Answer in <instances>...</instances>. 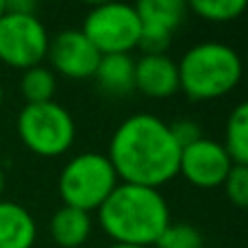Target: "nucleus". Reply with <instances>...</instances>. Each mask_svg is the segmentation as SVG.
Instances as JSON below:
<instances>
[{
  "instance_id": "8",
  "label": "nucleus",
  "mask_w": 248,
  "mask_h": 248,
  "mask_svg": "<svg viewBox=\"0 0 248 248\" xmlns=\"http://www.w3.org/2000/svg\"><path fill=\"white\" fill-rule=\"evenodd\" d=\"M231 168L233 161L229 157L227 148L216 140L201 137L198 141H194L187 148L181 150L179 174H183L185 181L196 185V187H220Z\"/></svg>"
},
{
  "instance_id": "26",
  "label": "nucleus",
  "mask_w": 248,
  "mask_h": 248,
  "mask_svg": "<svg viewBox=\"0 0 248 248\" xmlns=\"http://www.w3.org/2000/svg\"><path fill=\"white\" fill-rule=\"evenodd\" d=\"M4 16V0H0V17Z\"/></svg>"
},
{
  "instance_id": "17",
  "label": "nucleus",
  "mask_w": 248,
  "mask_h": 248,
  "mask_svg": "<svg viewBox=\"0 0 248 248\" xmlns=\"http://www.w3.org/2000/svg\"><path fill=\"white\" fill-rule=\"evenodd\" d=\"M187 9L202 20L231 22L248 9V0H187Z\"/></svg>"
},
{
  "instance_id": "19",
  "label": "nucleus",
  "mask_w": 248,
  "mask_h": 248,
  "mask_svg": "<svg viewBox=\"0 0 248 248\" xmlns=\"http://www.w3.org/2000/svg\"><path fill=\"white\" fill-rule=\"evenodd\" d=\"M229 202L240 209H248V166H235L229 170L222 183Z\"/></svg>"
},
{
  "instance_id": "5",
  "label": "nucleus",
  "mask_w": 248,
  "mask_h": 248,
  "mask_svg": "<svg viewBox=\"0 0 248 248\" xmlns=\"http://www.w3.org/2000/svg\"><path fill=\"white\" fill-rule=\"evenodd\" d=\"M20 141L37 157H59L68 153L77 137L72 113L59 103L24 105L16 122Z\"/></svg>"
},
{
  "instance_id": "16",
  "label": "nucleus",
  "mask_w": 248,
  "mask_h": 248,
  "mask_svg": "<svg viewBox=\"0 0 248 248\" xmlns=\"http://www.w3.org/2000/svg\"><path fill=\"white\" fill-rule=\"evenodd\" d=\"M20 92L24 96L26 105H39L50 103L57 92V77L50 68L35 65L22 72L20 78Z\"/></svg>"
},
{
  "instance_id": "13",
  "label": "nucleus",
  "mask_w": 248,
  "mask_h": 248,
  "mask_svg": "<svg viewBox=\"0 0 248 248\" xmlns=\"http://www.w3.org/2000/svg\"><path fill=\"white\" fill-rule=\"evenodd\" d=\"M94 77L105 94L126 96L135 90V59L131 55H103Z\"/></svg>"
},
{
  "instance_id": "2",
  "label": "nucleus",
  "mask_w": 248,
  "mask_h": 248,
  "mask_svg": "<svg viewBox=\"0 0 248 248\" xmlns=\"http://www.w3.org/2000/svg\"><path fill=\"white\" fill-rule=\"evenodd\" d=\"M100 229L113 244L153 248L170 220V207L159 189L118 183L98 209Z\"/></svg>"
},
{
  "instance_id": "22",
  "label": "nucleus",
  "mask_w": 248,
  "mask_h": 248,
  "mask_svg": "<svg viewBox=\"0 0 248 248\" xmlns=\"http://www.w3.org/2000/svg\"><path fill=\"white\" fill-rule=\"evenodd\" d=\"M39 0H4V13H20V16H35Z\"/></svg>"
},
{
  "instance_id": "6",
  "label": "nucleus",
  "mask_w": 248,
  "mask_h": 248,
  "mask_svg": "<svg viewBox=\"0 0 248 248\" xmlns=\"http://www.w3.org/2000/svg\"><path fill=\"white\" fill-rule=\"evenodd\" d=\"M81 31L100 55H131L140 42L141 20L133 4L116 0L92 7Z\"/></svg>"
},
{
  "instance_id": "12",
  "label": "nucleus",
  "mask_w": 248,
  "mask_h": 248,
  "mask_svg": "<svg viewBox=\"0 0 248 248\" xmlns=\"http://www.w3.org/2000/svg\"><path fill=\"white\" fill-rule=\"evenodd\" d=\"M50 237L61 248H78L90 240L92 233V216L87 211L74 209V207H59L52 214L48 224Z\"/></svg>"
},
{
  "instance_id": "7",
  "label": "nucleus",
  "mask_w": 248,
  "mask_h": 248,
  "mask_svg": "<svg viewBox=\"0 0 248 248\" xmlns=\"http://www.w3.org/2000/svg\"><path fill=\"white\" fill-rule=\"evenodd\" d=\"M48 31L37 16L4 13L0 17V61L16 70L42 65L48 55Z\"/></svg>"
},
{
  "instance_id": "9",
  "label": "nucleus",
  "mask_w": 248,
  "mask_h": 248,
  "mask_svg": "<svg viewBox=\"0 0 248 248\" xmlns=\"http://www.w3.org/2000/svg\"><path fill=\"white\" fill-rule=\"evenodd\" d=\"M48 61L52 70L65 78H90L96 74L100 52L78 29H65L48 44Z\"/></svg>"
},
{
  "instance_id": "1",
  "label": "nucleus",
  "mask_w": 248,
  "mask_h": 248,
  "mask_svg": "<svg viewBox=\"0 0 248 248\" xmlns=\"http://www.w3.org/2000/svg\"><path fill=\"white\" fill-rule=\"evenodd\" d=\"M107 157L120 183L159 189L179 174L181 146L166 120L155 113H133L111 135Z\"/></svg>"
},
{
  "instance_id": "14",
  "label": "nucleus",
  "mask_w": 248,
  "mask_h": 248,
  "mask_svg": "<svg viewBox=\"0 0 248 248\" xmlns=\"http://www.w3.org/2000/svg\"><path fill=\"white\" fill-rule=\"evenodd\" d=\"M135 11L141 26H155L168 33H174L187 16V0H137Z\"/></svg>"
},
{
  "instance_id": "24",
  "label": "nucleus",
  "mask_w": 248,
  "mask_h": 248,
  "mask_svg": "<svg viewBox=\"0 0 248 248\" xmlns=\"http://www.w3.org/2000/svg\"><path fill=\"white\" fill-rule=\"evenodd\" d=\"M2 194H4V172L0 168V201H2Z\"/></svg>"
},
{
  "instance_id": "3",
  "label": "nucleus",
  "mask_w": 248,
  "mask_h": 248,
  "mask_svg": "<svg viewBox=\"0 0 248 248\" xmlns=\"http://www.w3.org/2000/svg\"><path fill=\"white\" fill-rule=\"evenodd\" d=\"M179 90L189 100H214L237 87L244 72L235 48L222 42H202L192 46L179 63Z\"/></svg>"
},
{
  "instance_id": "4",
  "label": "nucleus",
  "mask_w": 248,
  "mask_h": 248,
  "mask_svg": "<svg viewBox=\"0 0 248 248\" xmlns=\"http://www.w3.org/2000/svg\"><path fill=\"white\" fill-rule=\"evenodd\" d=\"M118 183L120 179L107 155L81 153L70 159L61 170L59 196L63 205L92 214L100 209Z\"/></svg>"
},
{
  "instance_id": "25",
  "label": "nucleus",
  "mask_w": 248,
  "mask_h": 248,
  "mask_svg": "<svg viewBox=\"0 0 248 248\" xmlns=\"http://www.w3.org/2000/svg\"><path fill=\"white\" fill-rule=\"evenodd\" d=\"M109 248H146V246H126V244H111Z\"/></svg>"
},
{
  "instance_id": "11",
  "label": "nucleus",
  "mask_w": 248,
  "mask_h": 248,
  "mask_svg": "<svg viewBox=\"0 0 248 248\" xmlns=\"http://www.w3.org/2000/svg\"><path fill=\"white\" fill-rule=\"evenodd\" d=\"M37 224L26 207L0 201V248H33Z\"/></svg>"
},
{
  "instance_id": "15",
  "label": "nucleus",
  "mask_w": 248,
  "mask_h": 248,
  "mask_svg": "<svg viewBox=\"0 0 248 248\" xmlns=\"http://www.w3.org/2000/svg\"><path fill=\"white\" fill-rule=\"evenodd\" d=\"M222 146L235 166H248V100L229 113Z\"/></svg>"
},
{
  "instance_id": "27",
  "label": "nucleus",
  "mask_w": 248,
  "mask_h": 248,
  "mask_svg": "<svg viewBox=\"0 0 248 248\" xmlns=\"http://www.w3.org/2000/svg\"><path fill=\"white\" fill-rule=\"evenodd\" d=\"M2 100H4V92H2V85H0V107H2Z\"/></svg>"
},
{
  "instance_id": "20",
  "label": "nucleus",
  "mask_w": 248,
  "mask_h": 248,
  "mask_svg": "<svg viewBox=\"0 0 248 248\" xmlns=\"http://www.w3.org/2000/svg\"><path fill=\"white\" fill-rule=\"evenodd\" d=\"M170 42H172V33H168V31L155 29V26H141L137 48L144 55H166Z\"/></svg>"
},
{
  "instance_id": "23",
  "label": "nucleus",
  "mask_w": 248,
  "mask_h": 248,
  "mask_svg": "<svg viewBox=\"0 0 248 248\" xmlns=\"http://www.w3.org/2000/svg\"><path fill=\"white\" fill-rule=\"evenodd\" d=\"M85 4L90 7H100V4H109V2H116V0H83Z\"/></svg>"
},
{
  "instance_id": "21",
  "label": "nucleus",
  "mask_w": 248,
  "mask_h": 248,
  "mask_svg": "<svg viewBox=\"0 0 248 248\" xmlns=\"http://www.w3.org/2000/svg\"><path fill=\"white\" fill-rule=\"evenodd\" d=\"M170 131H172V137L176 140V144L181 146V150L187 148L189 144H194V141H198L202 137L201 126H198L194 120H187V118L172 122L170 124Z\"/></svg>"
},
{
  "instance_id": "18",
  "label": "nucleus",
  "mask_w": 248,
  "mask_h": 248,
  "mask_svg": "<svg viewBox=\"0 0 248 248\" xmlns=\"http://www.w3.org/2000/svg\"><path fill=\"white\" fill-rule=\"evenodd\" d=\"M202 233L194 224L170 222L153 248H202Z\"/></svg>"
},
{
  "instance_id": "10",
  "label": "nucleus",
  "mask_w": 248,
  "mask_h": 248,
  "mask_svg": "<svg viewBox=\"0 0 248 248\" xmlns=\"http://www.w3.org/2000/svg\"><path fill=\"white\" fill-rule=\"evenodd\" d=\"M135 90L148 98H168L179 92V65L168 55H141L135 61Z\"/></svg>"
}]
</instances>
